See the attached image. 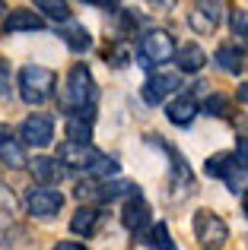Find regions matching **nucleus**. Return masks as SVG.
Segmentation results:
<instances>
[{"instance_id":"f257e3e1","label":"nucleus","mask_w":248,"mask_h":250,"mask_svg":"<svg viewBox=\"0 0 248 250\" xmlns=\"http://www.w3.org/2000/svg\"><path fill=\"white\" fill-rule=\"evenodd\" d=\"M96 80H93V70L86 67V63H74L67 73V80H64V92L61 98H57V104H61L64 114H80V111L86 108H96Z\"/></svg>"},{"instance_id":"f03ea898","label":"nucleus","mask_w":248,"mask_h":250,"mask_svg":"<svg viewBox=\"0 0 248 250\" xmlns=\"http://www.w3.org/2000/svg\"><path fill=\"white\" fill-rule=\"evenodd\" d=\"M54 85H57V73L51 67H42V63H25L16 73V89L25 104H45L54 95Z\"/></svg>"},{"instance_id":"7ed1b4c3","label":"nucleus","mask_w":248,"mask_h":250,"mask_svg":"<svg viewBox=\"0 0 248 250\" xmlns=\"http://www.w3.org/2000/svg\"><path fill=\"white\" fill-rule=\"evenodd\" d=\"M175 51H178V44H175V38L169 35L166 29H149L147 35L140 38L137 63H140V67H147V70L162 67V63L175 61Z\"/></svg>"},{"instance_id":"20e7f679","label":"nucleus","mask_w":248,"mask_h":250,"mask_svg":"<svg viewBox=\"0 0 248 250\" xmlns=\"http://www.w3.org/2000/svg\"><path fill=\"white\" fill-rule=\"evenodd\" d=\"M191 228H194V238L204 250H220L229 241V225L220 219L213 209H198L191 219Z\"/></svg>"},{"instance_id":"39448f33","label":"nucleus","mask_w":248,"mask_h":250,"mask_svg":"<svg viewBox=\"0 0 248 250\" xmlns=\"http://www.w3.org/2000/svg\"><path fill=\"white\" fill-rule=\"evenodd\" d=\"M23 206H25V212H29L32 219H54V215L64 209V193L54 190V187H42V184H38V187L25 190Z\"/></svg>"},{"instance_id":"423d86ee","label":"nucleus","mask_w":248,"mask_h":250,"mask_svg":"<svg viewBox=\"0 0 248 250\" xmlns=\"http://www.w3.org/2000/svg\"><path fill=\"white\" fill-rule=\"evenodd\" d=\"M19 140H23V146H32V149H48L51 140H54V117L51 114H42V111H35V114H29L23 124H19Z\"/></svg>"},{"instance_id":"0eeeda50","label":"nucleus","mask_w":248,"mask_h":250,"mask_svg":"<svg viewBox=\"0 0 248 250\" xmlns=\"http://www.w3.org/2000/svg\"><path fill=\"white\" fill-rule=\"evenodd\" d=\"M166 152L172 155V174H169L166 187H169V200H188V196L194 193V187H198V181H194V171L188 165L185 159H181L178 152H175L172 146H166Z\"/></svg>"},{"instance_id":"6e6552de","label":"nucleus","mask_w":248,"mask_h":250,"mask_svg":"<svg viewBox=\"0 0 248 250\" xmlns=\"http://www.w3.org/2000/svg\"><path fill=\"white\" fill-rule=\"evenodd\" d=\"M223 10L226 6L220 3V0H200V3H194L191 10H188V25H191V32L194 35H213L220 19H223Z\"/></svg>"},{"instance_id":"1a4fd4ad","label":"nucleus","mask_w":248,"mask_h":250,"mask_svg":"<svg viewBox=\"0 0 248 250\" xmlns=\"http://www.w3.org/2000/svg\"><path fill=\"white\" fill-rule=\"evenodd\" d=\"M99 155L102 152H99V149H93V143H61V149H57L54 159L61 162L64 168H83V171H89Z\"/></svg>"},{"instance_id":"9d476101","label":"nucleus","mask_w":248,"mask_h":250,"mask_svg":"<svg viewBox=\"0 0 248 250\" xmlns=\"http://www.w3.org/2000/svg\"><path fill=\"white\" fill-rule=\"evenodd\" d=\"M178 85H181V76L178 73H153V76H147L140 95H143V102H147V104H162L175 89H178Z\"/></svg>"},{"instance_id":"9b49d317","label":"nucleus","mask_w":248,"mask_h":250,"mask_svg":"<svg viewBox=\"0 0 248 250\" xmlns=\"http://www.w3.org/2000/svg\"><path fill=\"white\" fill-rule=\"evenodd\" d=\"M198 114H200V104H198V98H194L191 92H178L172 102H166V117H169V124H175V127H191Z\"/></svg>"},{"instance_id":"f8f14e48","label":"nucleus","mask_w":248,"mask_h":250,"mask_svg":"<svg viewBox=\"0 0 248 250\" xmlns=\"http://www.w3.org/2000/svg\"><path fill=\"white\" fill-rule=\"evenodd\" d=\"M0 29H3V35H16V32H42L45 19L38 16L35 10H29V6H16V10H10L3 16Z\"/></svg>"},{"instance_id":"ddd939ff","label":"nucleus","mask_w":248,"mask_h":250,"mask_svg":"<svg viewBox=\"0 0 248 250\" xmlns=\"http://www.w3.org/2000/svg\"><path fill=\"white\" fill-rule=\"evenodd\" d=\"M0 162H3L10 171H23L29 165V155H25V146L16 133H10L6 127H0Z\"/></svg>"},{"instance_id":"4468645a","label":"nucleus","mask_w":248,"mask_h":250,"mask_svg":"<svg viewBox=\"0 0 248 250\" xmlns=\"http://www.w3.org/2000/svg\"><path fill=\"white\" fill-rule=\"evenodd\" d=\"M121 225L127 228V231H134V234H143V228L149 225V203L143 200L140 193L130 196V200H124V206H121Z\"/></svg>"},{"instance_id":"2eb2a0df","label":"nucleus","mask_w":248,"mask_h":250,"mask_svg":"<svg viewBox=\"0 0 248 250\" xmlns=\"http://www.w3.org/2000/svg\"><path fill=\"white\" fill-rule=\"evenodd\" d=\"M213 63H217L223 73L239 76V73H245V67H248V54L236 42H226V44H220V48L213 51Z\"/></svg>"},{"instance_id":"dca6fc26","label":"nucleus","mask_w":248,"mask_h":250,"mask_svg":"<svg viewBox=\"0 0 248 250\" xmlns=\"http://www.w3.org/2000/svg\"><path fill=\"white\" fill-rule=\"evenodd\" d=\"M32 177H35L42 187H57V184L67 177V168L57 159H51V155H38V159H32Z\"/></svg>"},{"instance_id":"f3484780","label":"nucleus","mask_w":248,"mask_h":250,"mask_svg":"<svg viewBox=\"0 0 248 250\" xmlns=\"http://www.w3.org/2000/svg\"><path fill=\"white\" fill-rule=\"evenodd\" d=\"M93 124H96V108H86L80 114H70L64 124L67 143H89L93 140Z\"/></svg>"},{"instance_id":"a211bd4d","label":"nucleus","mask_w":248,"mask_h":250,"mask_svg":"<svg viewBox=\"0 0 248 250\" xmlns=\"http://www.w3.org/2000/svg\"><path fill=\"white\" fill-rule=\"evenodd\" d=\"M99 222H102V209L99 206H80L70 219V231L80 234V238H93L99 231Z\"/></svg>"},{"instance_id":"6ab92c4d","label":"nucleus","mask_w":248,"mask_h":250,"mask_svg":"<svg viewBox=\"0 0 248 250\" xmlns=\"http://www.w3.org/2000/svg\"><path fill=\"white\" fill-rule=\"evenodd\" d=\"M57 35H61V42L67 44L74 54H86V51L93 48V35H89V29L80 25V22H67Z\"/></svg>"},{"instance_id":"aec40b11","label":"nucleus","mask_w":248,"mask_h":250,"mask_svg":"<svg viewBox=\"0 0 248 250\" xmlns=\"http://www.w3.org/2000/svg\"><path fill=\"white\" fill-rule=\"evenodd\" d=\"M175 63H178L181 73H200V70H204V63H207V54H204V48H200V44L188 42V44H181V48L175 51Z\"/></svg>"},{"instance_id":"412c9836","label":"nucleus","mask_w":248,"mask_h":250,"mask_svg":"<svg viewBox=\"0 0 248 250\" xmlns=\"http://www.w3.org/2000/svg\"><path fill=\"white\" fill-rule=\"evenodd\" d=\"M118 171H121L118 159H115V155H105V152H102L99 159L93 162V168H89L86 174H89V181H96V184H105V181H115V177H118Z\"/></svg>"},{"instance_id":"4be33fe9","label":"nucleus","mask_w":248,"mask_h":250,"mask_svg":"<svg viewBox=\"0 0 248 250\" xmlns=\"http://www.w3.org/2000/svg\"><path fill=\"white\" fill-rule=\"evenodd\" d=\"M102 57H105V63H108V67L121 70V67H127V63L134 61V48H130V42H127V38H118V42H112L105 51H102Z\"/></svg>"},{"instance_id":"5701e85b","label":"nucleus","mask_w":248,"mask_h":250,"mask_svg":"<svg viewBox=\"0 0 248 250\" xmlns=\"http://www.w3.org/2000/svg\"><path fill=\"white\" fill-rule=\"evenodd\" d=\"M35 13L42 19H51V22H61V25H67L70 16H74L70 3H54V0H38V3H35Z\"/></svg>"},{"instance_id":"b1692460","label":"nucleus","mask_w":248,"mask_h":250,"mask_svg":"<svg viewBox=\"0 0 248 250\" xmlns=\"http://www.w3.org/2000/svg\"><path fill=\"white\" fill-rule=\"evenodd\" d=\"M232 165H236L232 152H217V155H210V159L204 162V174H207V177H217V181H223V177L229 174Z\"/></svg>"},{"instance_id":"393cba45","label":"nucleus","mask_w":248,"mask_h":250,"mask_svg":"<svg viewBox=\"0 0 248 250\" xmlns=\"http://www.w3.org/2000/svg\"><path fill=\"white\" fill-rule=\"evenodd\" d=\"M200 114L226 117V114H229V95H223V92H210V95L204 98V104H200Z\"/></svg>"},{"instance_id":"a878e982","label":"nucleus","mask_w":248,"mask_h":250,"mask_svg":"<svg viewBox=\"0 0 248 250\" xmlns=\"http://www.w3.org/2000/svg\"><path fill=\"white\" fill-rule=\"evenodd\" d=\"M149 244H153L156 250H178L175 241H172V234H169L166 222H153V225H149Z\"/></svg>"},{"instance_id":"bb28decb","label":"nucleus","mask_w":248,"mask_h":250,"mask_svg":"<svg viewBox=\"0 0 248 250\" xmlns=\"http://www.w3.org/2000/svg\"><path fill=\"white\" fill-rule=\"evenodd\" d=\"M223 181H226V187H229L232 193H245V190H248V168H242V165L236 162Z\"/></svg>"},{"instance_id":"cd10ccee","label":"nucleus","mask_w":248,"mask_h":250,"mask_svg":"<svg viewBox=\"0 0 248 250\" xmlns=\"http://www.w3.org/2000/svg\"><path fill=\"white\" fill-rule=\"evenodd\" d=\"M229 29H232V35H236L242 44H248V13H245V10H232Z\"/></svg>"},{"instance_id":"c85d7f7f","label":"nucleus","mask_w":248,"mask_h":250,"mask_svg":"<svg viewBox=\"0 0 248 250\" xmlns=\"http://www.w3.org/2000/svg\"><path fill=\"white\" fill-rule=\"evenodd\" d=\"M16 209H19V203H16V196H13V190L6 187V184H0V212L13 215Z\"/></svg>"},{"instance_id":"c756f323","label":"nucleus","mask_w":248,"mask_h":250,"mask_svg":"<svg viewBox=\"0 0 248 250\" xmlns=\"http://www.w3.org/2000/svg\"><path fill=\"white\" fill-rule=\"evenodd\" d=\"M232 159H236L242 168H248V133H242L236 140V152H232Z\"/></svg>"},{"instance_id":"7c9ffc66","label":"nucleus","mask_w":248,"mask_h":250,"mask_svg":"<svg viewBox=\"0 0 248 250\" xmlns=\"http://www.w3.org/2000/svg\"><path fill=\"white\" fill-rule=\"evenodd\" d=\"M13 85H10V63L0 57V98H10Z\"/></svg>"},{"instance_id":"2f4dec72","label":"nucleus","mask_w":248,"mask_h":250,"mask_svg":"<svg viewBox=\"0 0 248 250\" xmlns=\"http://www.w3.org/2000/svg\"><path fill=\"white\" fill-rule=\"evenodd\" d=\"M51 250H89V247L80 244V241H61V244H54Z\"/></svg>"},{"instance_id":"473e14b6","label":"nucleus","mask_w":248,"mask_h":250,"mask_svg":"<svg viewBox=\"0 0 248 250\" xmlns=\"http://www.w3.org/2000/svg\"><path fill=\"white\" fill-rule=\"evenodd\" d=\"M236 102H239V104H248V83H242V85H239V92H236Z\"/></svg>"},{"instance_id":"72a5a7b5","label":"nucleus","mask_w":248,"mask_h":250,"mask_svg":"<svg viewBox=\"0 0 248 250\" xmlns=\"http://www.w3.org/2000/svg\"><path fill=\"white\" fill-rule=\"evenodd\" d=\"M242 212L248 215V190H245V193H242Z\"/></svg>"},{"instance_id":"f704fd0d","label":"nucleus","mask_w":248,"mask_h":250,"mask_svg":"<svg viewBox=\"0 0 248 250\" xmlns=\"http://www.w3.org/2000/svg\"><path fill=\"white\" fill-rule=\"evenodd\" d=\"M3 13H6V3H3V0H0V16H3Z\"/></svg>"},{"instance_id":"c9c22d12","label":"nucleus","mask_w":248,"mask_h":250,"mask_svg":"<svg viewBox=\"0 0 248 250\" xmlns=\"http://www.w3.org/2000/svg\"><path fill=\"white\" fill-rule=\"evenodd\" d=\"M134 250H143V247H134Z\"/></svg>"}]
</instances>
